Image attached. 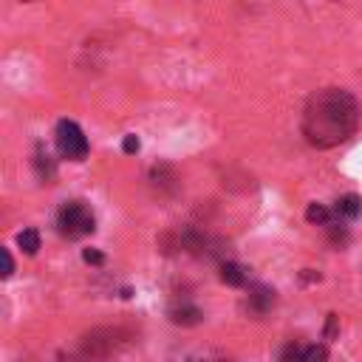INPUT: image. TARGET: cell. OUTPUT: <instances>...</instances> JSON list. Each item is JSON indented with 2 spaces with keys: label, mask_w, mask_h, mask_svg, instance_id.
<instances>
[{
  "label": "cell",
  "mask_w": 362,
  "mask_h": 362,
  "mask_svg": "<svg viewBox=\"0 0 362 362\" xmlns=\"http://www.w3.org/2000/svg\"><path fill=\"white\" fill-rule=\"evenodd\" d=\"M359 122L356 99L342 88L317 90L303 110V136L311 147L328 150L342 144Z\"/></svg>",
  "instance_id": "6da1fadb"
},
{
  "label": "cell",
  "mask_w": 362,
  "mask_h": 362,
  "mask_svg": "<svg viewBox=\"0 0 362 362\" xmlns=\"http://www.w3.org/2000/svg\"><path fill=\"white\" fill-rule=\"evenodd\" d=\"M57 223H59V232L62 235L82 238V235H90L93 232V212L82 201H68V204H62V209L57 215Z\"/></svg>",
  "instance_id": "7a4b0ae2"
},
{
  "label": "cell",
  "mask_w": 362,
  "mask_h": 362,
  "mask_svg": "<svg viewBox=\"0 0 362 362\" xmlns=\"http://www.w3.org/2000/svg\"><path fill=\"white\" fill-rule=\"evenodd\" d=\"M57 147L71 161H82L88 156V139H85L82 127L76 122H71V119H62L57 124Z\"/></svg>",
  "instance_id": "3957f363"
},
{
  "label": "cell",
  "mask_w": 362,
  "mask_h": 362,
  "mask_svg": "<svg viewBox=\"0 0 362 362\" xmlns=\"http://www.w3.org/2000/svg\"><path fill=\"white\" fill-rule=\"evenodd\" d=\"M359 212H362V201H359V195H342V198L334 204V215L342 218V221H351V218H356Z\"/></svg>",
  "instance_id": "277c9868"
},
{
  "label": "cell",
  "mask_w": 362,
  "mask_h": 362,
  "mask_svg": "<svg viewBox=\"0 0 362 362\" xmlns=\"http://www.w3.org/2000/svg\"><path fill=\"white\" fill-rule=\"evenodd\" d=\"M221 280L226 286H243L246 283V272L238 266V263H223L221 266Z\"/></svg>",
  "instance_id": "5b68a950"
},
{
  "label": "cell",
  "mask_w": 362,
  "mask_h": 362,
  "mask_svg": "<svg viewBox=\"0 0 362 362\" xmlns=\"http://www.w3.org/2000/svg\"><path fill=\"white\" fill-rule=\"evenodd\" d=\"M173 322H181V325H195L201 320V311L195 305H181V308H173L170 311Z\"/></svg>",
  "instance_id": "8992f818"
},
{
  "label": "cell",
  "mask_w": 362,
  "mask_h": 362,
  "mask_svg": "<svg viewBox=\"0 0 362 362\" xmlns=\"http://www.w3.org/2000/svg\"><path fill=\"white\" fill-rule=\"evenodd\" d=\"M17 243H20V249H23L25 255H37V249H40V235H37V229H23V232L17 235Z\"/></svg>",
  "instance_id": "52a82bcc"
},
{
  "label": "cell",
  "mask_w": 362,
  "mask_h": 362,
  "mask_svg": "<svg viewBox=\"0 0 362 362\" xmlns=\"http://www.w3.org/2000/svg\"><path fill=\"white\" fill-rule=\"evenodd\" d=\"M305 218H308L311 223H331V209L322 206V204H311V206L305 209Z\"/></svg>",
  "instance_id": "ba28073f"
},
{
  "label": "cell",
  "mask_w": 362,
  "mask_h": 362,
  "mask_svg": "<svg viewBox=\"0 0 362 362\" xmlns=\"http://www.w3.org/2000/svg\"><path fill=\"white\" fill-rule=\"evenodd\" d=\"M274 300V291H269L266 286H255V294H252V303L257 305V311H266Z\"/></svg>",
  "instance_id": "9c48e42d"
},
{
  "label": "cell",
  "mask_w": 362,
  "mask_h": 362,
  "mask_svg": "<svg viewBox=\"0 0 362 362\" xmlns=\"http://www.w3.org/2000/svg\"><path fill=\"white\" fill-rule=\"evenodd\" d=\"M303 362H328L325 345H308V348L303 351Z\"/></svg>",
  "instance_id": "30bf717a"
},
{
  "label": "cell",
  "mask_w": 362,
  "mask_h": 362,
  "mask_svg": "<svg viewBox=\"0 0 362 362\" xmlns=\"http://www.w3.org/2000/svg\"><path fill=\"white\" fill-rule=\"evenodd\" d=\"M303 351L305 348H300V345H286L280 362H303Z\"/></svg>",
  "instance_id": "8fae6325"
},
{
  "label": "cell",
  "mask_w": 362,
  "mask_h": 362,
  "mask_svg": "<svg viewBox=\"0 0 362 362\" xmlns=\"http://www.w3.org/2000/svg\"><path fill=\"white\" fill-rule=\"evenodd\" d=\"M82 260H85V263H93V266H102V263H105V255L96 252V249H85V252H82Z\"/></svg>",
  "instance_id": "7c38bea8"
},
{
  "label": "cell",
  "mask_w": 362,
  "mask_h": 362,
  "mask_svg": "<svg viewBox=\"0 0 362 362\" xmlns=\"http://www.w3.org/2000/svg\"><path fill=\"white\" fill-rule=\"evenodd\" d=\"M0 255H3V277H8V274L14 272V260H11L8 249H0Z\"/></svg>",
  "instance_id": "4fadbf2b"
},
{
  "label": "cell",
  "mask_w": 362,
  "mask_h": 362,
  "mask_svg": "<svg viewBox=\"0 0 362 362\" xmlns=\"http://www.w3.org/2000/svg\"><path fill=\"white\" fill-rule=\"evenodd\" d=\"M122 147H124V153H136L139 150V139L136 136H124V144Z\"/></svg>",
  "instance_id": "5bb4252c"
},
{
  "label": "cell",
  "mask_w": 362,
  "mask_h": 362,
  "mask_svg": "<svg viewBox=\"0 0 362 362\" xmlns=\"http://www.w3.org/2000/svg\"><path fill=\"white\" fill-rule=\"evenodd\" d=\"M325 334H328V337L337 334V314H328V328H325Z\"/></svg>",
  "instance_id": "9a60e30c"
}]
</instances>
